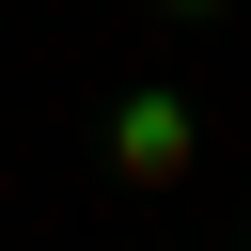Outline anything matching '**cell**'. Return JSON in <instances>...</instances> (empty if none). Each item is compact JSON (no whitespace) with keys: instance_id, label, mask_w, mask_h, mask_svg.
I'll return each mask as SVG.
<instances>
[{"instance_id":"cell-1","label":"cell","mask_w":251,"mask_h":251,"mask_svg":"<svg viewBox=\"0 0 251 251\" xmlns=\"http://www.w3.org/2000/svg\"><path fill=\"white\" fill-rule=\"evenodd\" d=\"M188 157H204L188 94H173V78H126V94H110V173H126V188H173Z\"/></svg>"},{"instance_id":"cell-2","label":"cell","mask_w":251,"mask_h":251,"mask_svg":"<svg viewBox=\"0 0 251 251\" xmlns=\"http://www.w3.org/2000/svg\"><path fill=\"white\" fill-rule=\"evenodd\" d=\"M204 16H220V0H157V31H204Z\"/></svg>"}]
</instances>
